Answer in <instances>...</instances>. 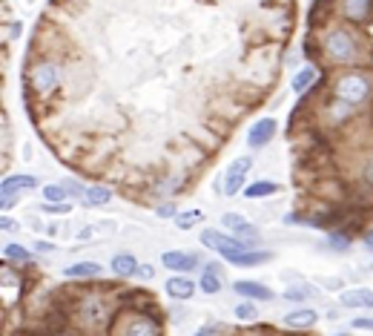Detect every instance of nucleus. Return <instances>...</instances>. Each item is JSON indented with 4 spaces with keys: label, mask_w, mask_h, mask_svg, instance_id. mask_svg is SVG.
Returning <instances> with one entry per match:
<instances>
[{
    "label": "nucleus",
    "mask_w": 373,
    "mask_h": 336,
    "mask_svg": "<svg viewBox=\"0 0 373 336\" xmlns=\"http://www.w3.org/2000/svg\"><path fill=\"white\" fill-rule=\"evenodd\" d=\"M198 242L204 248H210L213 253H218L227 265H235V268H259V265H265V262L273 259L270 250H265V248H247L238 239L227 236L224 230H213V228H204L198 233Z\"/></svg>",
    "instance_id": "1"
},
{
    "label": "nucleus",
    "mask_w": 373,
    "mask_h": 336,
    "mask_svg": "<svg viewBox=\"0 0 373 336\" xmlns=\"http://www.w3.org/2000/svg\"><path fill=\"white\" fill-rule=\"evenodd\" d=\"M319 49L333 66H356L364 58V46L350 24H330L319 38Z\"/></svg>",
    "instance_id": "2"
},
{
    "label": "nucleus",
    "mask_w": 373,
    "mask_h": 336,
    "mask_svg": "<svg viewBox=\"0 0 373 336\" xmlns=\"http://www.w3.org/2000/svg\"><path fill=\"white\" fill-rule=\"evenodd\" d=\"M333 98L350 103V106H364L373 98V75L364 69H344L333 78Z\"/></svg>",
    "instance_id": "3"
},
{
    "label": "nucleus",
    "mask_w": 373,
    "mask_h": 336,
    "mask_svg": "<svg viewBox=\"0 0 373 336\" xmlns=\"http://www.w3.org/2000/svg\"><path fill=\"white\" fill-rule=\"evenodd\" d=\"M109 336H161V322L144 310H121L112 319Z\"/></svg>",
    "instance_id": "4"
},
{
    "label": "nucleus",
    "mask_w": 373,
    "mask_h": 336,
    "mask_svg": "<svg viewBox=\"0 0 373 336\" xmlns=\"http://www.w3.org/2000/svg\"><path fill=\"white\" fill-rule=\"evenodd\" d=\"M26 83H29V92L35 98H49L58 86H61V69L55 61L49 58H41L29 66V75H26Z\"/></svg>",
    "instance_id": "5"
},
{
    "label": "nucleus",
    "mask_w": 373,
    "mask_h": 336,
    "mask_svg": "<svg viewBox=\"0 0 373 336\" xmlns=\"http://www.w3.org/2000/svg\"><path fill=\"white\" fill-rule=\"evenodd\" d=\"M41 187V178L38 175H29V173H18V175H6L4 184H0V207L4 213L12 210L15 201H21V195L26 193H35Z\"/></svg>",
    "instance_id": "6"
},
{
    "label": "nucleus",
    "mask_w": 373,
    "mask_h": 336,
    "mask_svg": "<svg viewBox=\"0 0 373 336\" xmlns=\"http://www.w3.org/2000/svg\"><path fill=\"white\" fill-rule=\"evenodd\" d=\"M109 313H112V307H109V302H106L103 296L86 293V296H81L75 316H78V322L86 325V327H101L103 322H109Z\"/></svg>",
    "instance_id": "7"
},
{
    "label": "nucleus",
    "mask_w": 373,
    "mask_h": 336,
    "mask_svg": "<svg viewBox=\"0 0 373 336\" xmlns=\"http://www.w3.org/2000/svg\"><path fill=\"white\" fill-rule=\"evenodd\" d=\"M221 228L230 230V236L238 239L247 248H259L262 245V230L256 228V224L247 221L244 215H238V213H224L221 215Z\"/></svg>",
    "instance_id": "8"
},
{
    "label": "nucleus",
    "mask_w": 373,
    "mask_h": 336,
    "mask_svg": "<svg viewBox=\"0 0 373 336\" xmlns=\"http://www.w3.org/2000/svg\"><path fill=\"white\" fill-rule=\"evenodd\" d=\"M336 15L350 26H364L373 18V0H336Z\"/></svg>",
    "instance_id": "9"
},
{
    "label": "nucleus",
    "mask_w": 373,
    "mask_h": 336,
    "mask_svg": "<svg viewBox=\"0 0 373 336\" xmlns=\"http://www.w3.org/2000/svg\"><path fill=\"white\" fill-rule=\"evenodd\" d=\"M250 170H253V158H247V156L235 158V161L227 167V173H224V187H221L227 198L244 193V187H247V173H250Z\"/></svg>",
    "instance_id": "10"
},
{
    "label": "nucleus",
    "mask_w": 373,
    "mask_h": 336,
    "mask_svg": "<svg viewBox=\"0 0 373 336\" xmlns=\"http://www.w3.org/2000/svg\"><path fill=\"white\" fill-rule=\"evenodd\" d=\"M276 130H279L276 118H259V121H253L250 130H247V147H250V150H265L273 141Z\"/></svg>",
    "instance_id": "11"
},
{
    "label": "nucleus",
    "mask_w": 373,
    "mask_h": 336,
    "mask_svg": "<svg viewBox=\"0 0 373 336\" xmlns=\"http://www.w3.org/2000/svg\"><path fill=\"white\" fill-rule=\"evenodd\" d=\"M339 305L347 310H373V290L370 287H350L339 293Z\"/></svg>",
    "instance_id": "12"
},
{
    "label": "nucleus",
    "mask_w": 373,
    "mask_h": 336,
    "mask_svg": "<svg viewBox=\"0 0 373 336\" xmlns=\"http://www.w3.org/2000/svg\"><path fill=\"white\" fill-rule=\"evenodd\" d=\"M161 265L173 273H193L198 268V259L190 253V250H167L161 256Z\"/></svg>",
    "instance_id": "13"
},
{
    "label": "nucleus",
    "mask_w": 373,
    "mask_h": 336,
    "mask_svg": "<svg viewBox=\"0 0 373 336\" xmlns=\"http://www.w3.org/2000/svg\"><path fill=\"white\" fill-rule=\"evenodd\" d=\"M164 290H167L170 299H175V302H187V299H193V293H195V282H193L187 273H175V276L167 279Z\"/></svg>",
    "instance_id": "14"
},
{
    "label": "nucleus",
    "mask_w": 373,
    "mask_h": 336,
    "mask_svg": "<svg viewBox=\"0 0 373 336\" xmlns=\"http://www.w3.org/2000/svg\"><path fill=\"white\" fill-rule=\"evenodd\" d=\"M233 290L241 296V299H253V302H270L273 299V290L262 282H250V279H241L233 285Z\"/></svg>",
    "instance_id": "15"
},
{
    "label": "nucleus",
    "mask_w": 373,
    "mask_h": 336,
    "mask_svg": "<svg viewBox=\"0 0 373 336\" xmlns=\"http://www.w3.org/2000/svg\"><path fill=\"white\" fill-rule=\"evenodd\" d=\"M138 268H141V262L136 259V253H115L112 262H109V270H112L115 276H121V279L138 276Z\"/></svg>",
    "instance_id": "16"
},
{
    "label": "nucleus",
    "mask_w": 373,
    "mask_h": 336,
    "mask_svg": "<svg viewBox=\"0 0 373 336\" xmlns=\"http://www.w3.org/2000/svg\"><path fill=\"white\" fill-rule=\"evenodd\" d=\"M319 322V313L313 310V307H296V310H290L287 316H285V325L290 327V330H307V327H313Z\"/></svg>",
    "instance_id": "17"
},
{
    "label": "nucleus",
    "mask_w": 373,
    "mask_h": 336,
    "mask_svg": "<svg viewBox=\"0 0 373 336\" xmlns=\"http://www.w3.org/2000/svg\"><path fill=\"white\" fill-rule=\"evenodd\" d=\"M325 116L330 118V124H347V121L356 116V106H350V103L333 98V101L327 103V109H325Z\"/></svg>",
    "instance_id": "18"
},
{
    "label": "nucleus",
    "mask_w": 373,
    "mask_h": 336,
    "mask_svg": "<svg viewBox=\"0 0 373 336\" xmlns=\"http://www.w3.org/2000/svg\"><path fill=\"white\" fill-rule=\"evenodd\" d=\"M81 201H83V207H106L112 201V190L106 184H89Z\"/></svg>",
    "instance_id": "19"
},
{
    "label": "nucleus",
    "mask_w": 373,
    "mask_h": 336,
    "mask_svg": "<svg viewBox=\"0 0 373 336\" xmlns=\"http://www.w3.org/2000/svg\"><path fill=\"white\" fill-rule=\"evenodd\" d=\"M103 273V268L98 265V262H75V265H69L66 270H63V276L66 279H98Z\"/></svg>",
    "instance_id": "20"
},
{
    "label": "nucleus",
    "mask_w": 373,
    "mask_h": 336,
    "mask_svg": "<svg viewBox=\"0 0 373 336\" xmlns=\"http://www.w3.org/2000/svg\"><path fill=\"white\" fill-rule=\"evenodd\" d=\"M4 262L15 265V268H24V265H32V253H29V248H24L18 242H9L4 248Z\"/></svg>",
    "instance_id": "21"
},
{
    "label": "nucleus",
    "mask_w": 373,
    "mask_h": 336,
    "mask_svg": "<svg viewBox=\"0 0 373 336\" xmlns=\"http://www.w3.org/2000/svg\"><path fill=\"white\" fill-rule=\"evenodd\" d=\"M316 78H319V72H316L313 66H302V69H296V75H293V81H290V89H293L296 95H305V92L316 83Z\"/></svg>",
    "instance_id": "22"
},
{
    "label": "nucleus",
    "mask_w": 373,
    "mask_h": 336,
    "mask_svg": "<svg viewBox=\"0 0 373 336\" xmlns=\"http://www.w3.org/2000/svg\"><path fill=\"white\" fill-rule=\"evenodd\" d=\"M276 193H279V184L270 181V178H259V181H253V184L244 187V195H247V198H267V195H276Z\"/></svg>",
    "instance_id": "23"
},
{
    "label": "nucleus",
    "mask_w": 373,
    "mask_h": 336,
    "mask_svg": "<svg viewBox=\"0 0 373 336\" xmlns=\"http://www.w3.org/2000/svg\"><path fill=\"white\" fill-rule=\"evenodd\" d=\"M175 221V228L178 230H193V228H198V224H204V210H178V215L173 218Z\"/></svg>",
    "instance_id": "24"
},
{
    "label": "nucleus",
    "mask_w": 373,
    "mask_h": 336,
    "mask_svg": "<svg viewBox=\"0 0 373 336\" xmlns=\"http://www.w3.org/2000/svg\"><path fill=\"white\" fill-rule=\"evenodd\" d=\"M235 319H238V322H256V319H259V307H256V302H253V299L238 302V305H235Z\"/></svg>",
    "instance_id": "25"
},
{
    "label": "nucleus",
    "mask_w": 373,
    "mask_h": 336,
    "mask_svg": "<svg viewBox=\"0 0 373 336\" xmlns=\"http://www.w3.org/2000/svg\"><path fill=\"white\" fill-rule=\"evenodd\" d=\"M198 287H201L207 296H215V293L221 290V279H218V273H213V270L204 268V273H201V279H198Z\"/></svg>",
    "instance_id": "26"
},
{
    "label": "nucleus",
    "mask_w": 373,
    "mask_h": 336,
    "mask_svg": "<svg viewBox=\"0 0 373 336\" xmlns=\"http://www.w3.org/2000/svg\"><path fill=\"white\" fill-rule=\"evenodd\" d=\"M327 248H330V250H339V253H347V250L353 248V242H350V236H344V233H330V236H327Z\"/></svg>",
    "instance_id": "27"
},
{
    "label": "nucleus",
    "mask_w": 373,
    "mask_h": 336,
    "mask_svg": "<svg viewBox=\"0 0 373 336\" xmlns=\"http://www.w3.org/2000/svg\"><path fill=\"white\" fill-rule=\"evenodd\" d=\"M310 293H313V290H310L307 285H290V287L285 290V302H293V305H296V302H305Z\"/></svg>",
    "instance_id": "28"
},
{
    "label": "nucleus",
    "mask_w": 373,
    "mask_h": 336,
    "mask_svg": "<svg viewBox=\"0 0 373 336\" xmlns=\"http://www.w3.org/2000/svg\"><path fill=\"white\" fill-rule=\"evenodd\" d=\"M41 210H44V213H52V215H69V213H72V204H69V201H44Z\"/></svg>",
    "instance_id": "29"
},
{
    "label": "nucleus",
    "mask_w": 373,
    "mask_h": 336,
    "mask_svg": "<svg viewBox=\"0 0 373 336\" xmlns=\"http://www.w3.org/2000/svg\"><path fill=\"white\" fill-rule=\"evenodd\" d=\"M44 201H69V195H66L63 184H49V187H44Z\"/></svg>",
    "instance_id": "30"
},
{
    "label": "nucleus",
    "mask_w": 373,
    "mask_h": 336,
    "mask_svg": "<svg viewBox=\"0 0 373 336\" xmlns=\"http://www.w3.org/2000/svg\"><path fill=\"white\" fill-rule=\"evenodd\" d=\"M359 178H362V181H364L367 187H373V153L362 158V167H359Z\"/></svg>",
    "instance_id": "31"
},
{
    "label": "nucleus",
    "mask_w": 373,
    "mask_h": 336,
    "mask_svg": "<svg viewBox=\"0 0 373 336\" xmlns=\"http://www.w3.org/2000/svg\"><path fill=\"white\" fill-rule=\"evenodd\" d=\"M63 190H66L69 198H83V193H86V187L78 184V181H63Z\"/></svg>",
    "instance_id": "32"
},
{
    "label": "nucleus",
    "mask_w": 373,
    "mask_h": 336,
    "mask_svg": "<svg viewBox=\"0 0 373 336\" xmlns=\"http://www.w3.org/2000/svg\"><path fill=\"white\" fill-rule=\"evenodd\" d=\"M155 215H158V218H175V215H178V207L170 204V201H164V204L155 207Z\"/></svg>",
    "instance_id": "33"
},
{
    "label": "nucleus",
    "mask_w": 373,
    "mask_h": 336,
    "mask_svg": "<svg viewBox=\"0 0 373 336\" xmlns=\"http://www.w3.org/2000/svg\"><path fill=\"white\" fill-rule=\"evenodd\" d=\"M350 327H353V330H370V333H373V316H356V319L350 322Z\"/></svg>",
    "instance_id": "34"
},
{
    "label": "nucleus",
    "mask_w": 373,
    "mask_h": 336,
    "mask_svg": "<svg viewBox=\"0 0 373 336\" xmlns=\"http://www.w3.org/2000/svg\"><path fill=\"white\" fill-rule=\"evenodd\" d=\"M0 230H4V233H12V230H18V221H15V218H9V215L4 213V218H0Z\"/></svg>",
    "instance_id": "35"
},
{
    "label": "nucleus",
    "mask_w": 373,
    "mask_h": 336,
    "mask_svg": "<svg viewBox=\"0 0 373 336\" xmlns=\"http://www.w3.org/2000/svg\"><path fill=\"white\" fill-rule=\"evenodd\" d=\"M155 276V268L153 265H141L138 268V279H153Z\"/></svg>",
    "instance_id": "36"
},
{
    "label": "nucleus",
    "mask_w": 373,
    "mask_h": 336,
    "mask_svg": "<svg viewBox=\"0 0 373 336\" xmlns=\"http://www.w3.org/2000/svg\"><path fill=\"white\" fill-rule=\"evenodd\" d=\"M35 250H38V253H52V250H55V245H52V242H38V245H35Z\"/></svg>",
    "instance_id": "37"
},
{
    "label": "nucleus",
    "mask_w": 373,
    "mask_h": 336,
    "mask_svg": "<svg viewBox=\"0 0 373 336\" xmlns=\"http://www.w3.org/2000/svg\"><path fill=\"white\" fill-rule=\"evenodd\" d=\"M362 245H364L367 250H373V230H367V233L362 236Z\"/></svg>",
    "instance_id": "38"
},
{
    "label": "nucleus",
    "mask_w": 373,
    "mask_h": 336,
    "mask_svg": "<svg viewBox=\"0 0 373 336\" xmlns=\"http://www.w3.org/2000/svg\"><path fill=\"white\" fill-rule=\"evenodd\" d=\"M193 336H213V327H201V330H195Z\"/></svg>",
    "instance_id": "39"
},
{
    "label": "nucleus",
    "mask_w": 373,
    "mask_h": 336,
    "mask_svg": "<svg viewBox=\"0 0 373 336\" xmlns=\"http://www.w3.org/2000/svg\"><path fill=\"white\" fill-rule=\"evenodd\" d=\"M44 336H69V333H58V330H52V333H44Z\"/></svg>",
    "instance_id": "40"
},
{
    "label": "nucleus",
    "mask_w": 373,
    "mask_h": 336,
    "mask_svg": "<svg viewBox=\"0 0 373 336\" xmlns=\"http://www.w3.org/2000/svg\"><path fill=\"white\" fill-rule=\"evenodd\" d=\"M342 336H344V333H342Z\"/></svg>",
    "instance_id": "41"
}]
</instances>
